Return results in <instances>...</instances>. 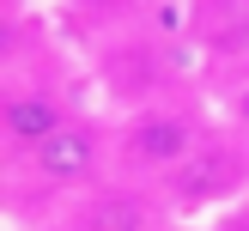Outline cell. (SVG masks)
Here are the masks:
<instances>
[{
    "instance_id": "1",
    "label": "cell",
    "mask_w": 249,
    "mask_h": 231,
    "mask_svg": "<svg viewBox=\"0 0 249 231\" xmlns=\"http://www.w3.org/2000/svg\"><path fill=\"white\" fill-rule=\"evenodd\" d=\"M170 225H189V219H207L213 225L219 213L249 201V134L231 128V122H213L207 140L189 152V164L158 189Z\"/></svg>"
},
{
    "instance_id": "6",
    "label": "cell",
    "mask_w": 249,
    "mask_h": 231,
    "mask_svg": "<svg viewBox=\"0 0 249 231\" xmlns=\"http://www.w3.org/2000/svg\"><path fill=\"white\" fill-rule=\"evenodd\" d=\"M207 231H249V201H243V207H231V213H219Z\"/></svg>"
},
{
    "instance_id": "2",
    "label": "cell",
    "mask_w": 249,
    "mask_h": 231,
    "mask_svg": "<svg viewBox=\"0 0 249 231\" xmlns=\"http://www.w3.org/2000/svg\"><path fill=\"white\" fill-rule=\"evenodd\" d=\"M207 128H213V122L195 104H170V97L140 104L134 116L116 122V170H109V177L140 182V189H164V182L189 164V152L207 140Z\"/></svg>"
},
{
    "instance_id": "4",
    "label": "cell",
    "mask_w": 249,
    "mask_h": 231,
    "mask_svg": "<svg viewBox=\"0 0 249 231\" xmlns=\"http://www.w3.org/2000/svg\"><path fill=\"white\" fill-rule=\"evenodd\" d=\"M73 116H79V109H73L67 85L18 73V79L6 85V116H0V134H6V158H12V164H24V158H31L36 146L49 140V134H61Z\"/></svg>"
},
{
    "instance_id": "7",
    "label": "cell",
    "mask_w": 249,
    "mask_h": 231,
    "mask_svg": "<svg viewBox=\"0 0 249 231\" xmlns=\"http://www.w3.org/2000/svg\"><path fill=\"white\" fill-rule=\"evenodd\" d=\"M164 231H207V225H164Z\"/></svg>"
},
{
    "instance_id": "5",
    "label": "cell",
    "mask_w": 249,
    "mask_h": 231,
    "mask_svg": "<svg viewBox=\"0 0 249 231\" xmlns=\"http://www.w3.org/2000/svg\"><path fill=\"white\" fill-rule=\"evenodd\" d=\"M158 219H170L164 201H158V189L109 177V182H97V189H85L79 201H67L61 231H164Z\"/></svg>"
},
{
    "instance_id": "3",
    "label": "cell",
    "mask_w": 249,
    "mask_h": 231,
    "mask_svg": "<svg viewBox=\"0 0 249 231\" xmlns=\"http://www.w3.org/2000/svg\"><path fill=\"white\" fill-rule=\"evenodd\" d=\"M116 170V128H104L97 116H73L61 134H49L24 164H12V182L24 195H73L109 182Z\"/></svg>"
}]
</instances>
